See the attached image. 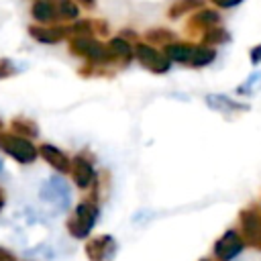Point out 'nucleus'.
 <instances>
[{"mask_svg": "<svg viewBox=\"0 0 261 261\" xmlns=\"http://www.w3.org/2000/svg\"><path fill=\"white\" fill-rule=\"evenodd\" d=\"M39 153H41V157L53 167V169H57V171H61V173H65V171H69L71 169V161L65 157V153L63 151H59L57 147H53V145H49V143H45V145H41V149H39Z\"/></svg>", "mask_w": 261, "mask_h": 261, "instance_id": "nucleus-12", "label": "nucleus"}, {"mask_svg": "<svg viewBox=\"0 0 261 261\" xmlns=\"http://www.w3.org/2000/svg\"><path fill=\"white\" fill-rule=\"evenodd\" d=\"M163 53L171 59V61H179V63H190L192 53H194V45L190 43H167Z\"/></svg>", "mask_w": 261, "mask_h": 261, "instance_id": "nucleus-15", "label": "nucleus"}, {"mask_svg": "<svg viewBox=\"0 0 261 261\" xmlns=\"http://www.w3.org/2000/svg\"><path fill=\"white\" fill-rule=\"evenodd\" d=\"M230 39V35L222 29V27H212V29H208L204 35H202V41H204V45H218V43H226Z\"/></svg>", "mask_w": 261, "mask_h": 261, "instance_id": "nucleus-19", "label": "nucleus"}, {"mask_svg": "<svg viewBox=\"0 0 261 261\" xmlns=\"http://www.w3.org/2000/svg\"><path fill=\"white\" fill-rule=\"evenodd\" d=\"M0 151L10 155L18 163H33L39 155L37 147L29 139L12 135V133H0Z\"/></svg>", "mask_w": 261, "mask_h": 261, "instance_id": "nucleus-2", "label": "nucleus"}, {"mask_svg": "<svg viewBox=\"0 0 261 261\" xmlns=\"http://www.w3.org/2000/svg\"><path fill=\"white\" fill-rule=\"evenodd\" d=\"M116 251V241L110 234H102L92 239L86 245V255L90 261H108Z\"/></svg>", "mask_w": 261, "mask_h": 261, "instance_id": "nucleus-9", "label": "nucleus"}, {"mask_svg": "<svg viewBox=\"0 0 261 261\" xmlns=\"http://www.w3.org/2000/svg\"><path fill=\"white\" fill-rule=\"evenodd\" d=\"M145 39L149 43H159V45H167V43H173L175 41V33L167 31V29H153V31H147L145 33Z\"/></svg>", "mask_w": 261, "mask_h": 261, "instance_id": "nucleus-21", "label": "nucleus"}, {"mask_svg": "<svg viewBox=\"0 0 261 261\" xmlns=\"http://www.w3.org/2000/svg\"><path fill=\"white\" fill-rule=\"evenodd\" d=\"M241 228L245 243L261 251V214L257 208L241 210Z\"/></svg>", "mask_w": 261, "mask_h": 261, "instance_id": "nucleus-6", "label": "nucleus"}, {"mask_svg": "<svg viewBox=\"0 0 261 261\" xmlns=\"http://www.w3.org/2000/svg\"><path fill=\"white\" fill-rule=\"evenodd\" d=\"M96 220H98V206L96 204H92V202L77 204L73 210V216L67 222L69 234L73 239H86L90 234V230L94 228Z\"/></svg>", "mask_w": 261, "mask_h": 261, "instance_id": "nucleus-3", "label": "nucleus"}, {"mask_svg": "<svg viewBox=\"0 0 261 261\" xmlns=\"http://www.w3.org/2000/svg\"><path fill=\"white\" fill-rule=\"evenodd\" d=\"M39 194H41L43 200H47L49 204H53V206L59 208V210H67V208H69L71 194H69L67 184H65L63 179H59V177H49V179L41 186Z\"/></svg>", "mask_w": 261, "mask_h": 261, "instance_id": "nucleus-5", "label": "nucleus"}, {"mask_svg": "<svg viewBox=\"0 0 261 261\" xmlns=\"http://www.w3.org/2000/svg\"><path fill=\"white\" fill-rule=\"evenodd\" d=\"M4 208V192H2V188H0V210Z\"/></svg>", "mask_w": 261, "mask_h": 261, "instance_id": "nucleus-28", "label": "nucleus"}, {"mask_svg": "<svg viewBox=\"0 0 261 261\" xmlns=\"http://www.w3.org/2000/svg\"><path fill=\"white\" fill-rule=\"evenodd\" d=\"M108 51H110L112 61H116L120 65H128V61L133 59V49L124 37H112L108 41Z\"/></svg>", "mask_w": 261, "mask_h": 261, "instance_id": "nucleus-13", "label": "nucleus"}, {"mask_svg": "<svg viewBox=\"0 0 261 261\" xmlns=\"http://www.w3.org/2000/svg\"><path fill=\"white\" fill-rule=\"evenodd\" d=\"M206 100H208V104H210L214 110H220V112L247 110V104H239V102H232V100H230V98H226V96H208Z\"/></svg>", "mask_w": 261, "mask_h": 261, "instance_id": "nucleus-18", "label": "nucleus"}, {"mask_svg": "<svg viewBox=\"0 0 261 261\" xmlns=\"http://www.w3.org/2000/svg\"><path fill=\"white\" fill-rule=\"evenodd\" d=\"M12 128H14V130H20V133H27L29 137H35V135H37L35 122H31V120H27V118H16V120L12 122Z\"/></svg>", "mask_w": 261, "mask_h": 261, "instance_id": "nucleus-22", "label": "nucleus"}, {"mask_svg": "<svg viewBox=\"0 0 261 261\" xmlns=\"http://www.w3.org/2000/svg\"><path fill=\"white\" fill-rule=\"evenodd\" d=\"M251 61L253 63H259L261 61V45H257V47L251 49Z\"/></svg>", "mask_w": 261, "mask_h": 261, "instance_id": "nucleus-25", "label": "nucleus"}, {"mask_svg": "<svg viewBox=\"0 0 261 261\" xmlns=\"http://www.w3.org/2000/svg\"><path fill=\"white\" fill-rule=\"evenodd\" d=\"M77 4H82V6H86V8H94L96 6V0H75Z\"/></svg>", "mask_w": 261, "mask_h": 261, "instance_id": "nucleus-27", "label": "nucleus"}, {"mask_svg": "<svg viewBox=\"0 0 261 261\" xmlns=\"http://www.w3.org/2000/svg\"><path fill=\"white\" fill-rule=\"evenodd\" d=\"M239 2H243V0H212V4L218 6V8H232V6H237Z\"/></svg>", "mask_w": 261, "mask_h": 261, "instance_id": "nucleus-24", "label": "nucleus"}, {"mask_svg": "<svg viewBox=\"0 0 261 261\" xmlns=\"http://www.w3.org/2000/svg\"><path fill=\"white\" fill-rule=\"evenodd\" d=\"M31 14L37 22L47 24V22H55L57 16V6L51 0H35V4L31 6Z\"/></svg>", "mask_w": 261, "mask_h": 261, "instance_id": "nucleus-14", "label": "nucleus"}, {"mask_svg": "<svg viewBox=\"0 0 261 261\" xmlns=\"http://www.w3.org/2000/svg\"><path fill=\"white\" fill-rule=\"evenodd\" d=\"M29 35H31L35 41H39V43L53 45V43H59V41L67 39V29H65V24H61V27L33 24V27H29Z\"/></svg>", "mask_w": 261, "mask_h": 261, "instance_id": "nucleus-11", "label": "nucleus"}, {"mask_svg": "<svg viewBox=\"0 0 261 261\" xmlns=\"http://www.w3.org/2000/svg\"><path fill=\"white\" fill-rule=\"evenodd\" d=\"M0 261H16V259H14V255H12L8 249L0 247Z\"/></svg>", "mask_w": 261, "mask_h": 261, "instance_id": "nucleus-26", "label": "nucleus"}, {"mask_svg": "<svg viewBox=\"0 0 261 261\" xmlns=\"http://www.w3.org/2000/svg\"><path fill=\"white\" fill-rule=\"evenodd\" d=\"M0 171H2V161H0Z\"/></svg>", "mask_w": 261, "mask_h": 261, "instance_id": "nucleus-29", "label": "nucleus"}, {"mask_svg": "<svg viewBox=\"0 0 261 261\" xmlns=\"http://www.w3.org/2000/svg\"><path fill=\"white\" fill-rule=\"evenodd\" d=\"M71 175H73L75 186L82 188V190L90 188L96 181V171H94L92 163L88 159H84L82 155L73 157V161H71Z\"/></svg>", "mask_w": 261, "mask_h": 261, "instance_id": "nucleus-10", "label": "nucleus"}, {"mask_svg": "<svg viewBox=\"0 0 261 261\" xmlns=\"http://www.w3.org/2000/svg\"><path fill=\"white\" fill-rule=\"evenodd\" d=\"M135 57L139 59V63H141L143 67H147V69L153 71V73H165V71L169 69V65H171V59H169L165 53L157 51L155 47H151V45H147V43H137V47H135Z\"/></svg>", "mask_w": 261, "mask_h": 261, "instance_id": "nucleus-4", "label": "nucleus"}, {"mask_svg": "<svg viewBox=\"0 0 261 261\" xmlns=\"http://www.w3.org/2000/svg\"><path fill=\"white\" fill-rule=\"evenodd\" d=\"M69 51L75 53V55H80V57H84L92 65H104V63H110L112 61L110 51H108V45L100 43L92 35L69 37Z\"/></svg>", "mask_w": 261, "mask_h": 261, "instance_id": "nucleus-1", "label": "nucleus"}, {"mask_svg": "<svg viewBox=\"0 0 261 261\" xmlns=\"http://www.w3.org/2000/svg\"><path fill=\"white\" fill-rule=\"evenodd\" d=\"M214 57H216V51H214L210 45H200V47H194L190 65H192V67H204V65H208V63H212Z\"/></svg>", "mask_w": 261, "mask_h": 261, "instance_id": "nucleus-17", "label": "nucleus"}, {"mask_svg": "<svg viewBox=\"0 0 261 261\" xmlns=\"http://www.w3.org/2000/svg\"><path fill=\"white\" fill-rule=\"evenodd\" d=\"M218 22H220V14L216 10H212V8H204L202 6L186 22V35H190V37H202L208 29L216 27Z\"/></svg>", "mask_w": 261, "mask_h": 261, "instance_id": "nucleus-7", "label": "nucleus"}, {"mask_svg": "<svg viewBox=\"0 0 261 261\" xmlns=\"http://www.w3.org/2000/svg\"><path fill=\"white\" fill-rule=\"evenodd\" d=\"M245 249V239L237 230H226L214 245V255L218 261H230Z\"/></svg>", "mask_w": 261, "mask_h": 261, "instance_id": "nucleus-8", "label": "nucleus"}, {"mask_svg": "<svg viewBox=\"0 0 261 261\" xmlns=\"http://www.w3.org/2000/svg\"><path fill=\"white\" fill-rule=\"evenodd\" d=\"M14 73H16V67L12 65V61L6 59V57H2L0 59V80H4L8 75H14Z\"/></svg>", "mask_w": 261, "mask_h": 261, "instance_id": "nucleus-23", "label": "nucleus"}, {"mask_svg": "<svg viewBox=\"0 0 261 261\" xmlns=\"http://www.w3.org/2000/svg\"><path fill=\"white\" fill-rule=\"evenodd\" d=\"M200 261H208V259H200Z\"/></svg>", "mask_w": 261, "mask_h": 261, "instance_id": "nucleus-30", "label": "nucleus"}, {"mask_svg": "<svg viewBox=\"0 0 261 261\" xmlns=\"http://www.w3.org/2000/svg\"><path fill=\"white\" fill-rule=\"evenodd\" d=\"M202 6H204V0H175V2L169 6L167 16H169V18H179V16L192 12V10L202 8Z\"/></svg>", "mask_w": 261, "mask_h": 261, "instance_id": "nucleus-16", "label": "nucleus"}, {"mask_svg": "<svg viewBox=\"0 0 261 261\" xmlns=\"http://www.w3.org/2000/svg\"><path fill=\"white\" fill-rule=\"evenodd\" d=\"M80 14V8H77V2L75 0H59L57 4V16L63 18V20H75Z\"/></svg>", "mask_w": 261, "mask_h": 261, "instance_id": "nucleus-20", "label": "nucleus"}]
</instances>
